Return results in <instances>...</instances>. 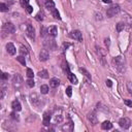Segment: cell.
I'll return each instance as SVG.
<instances>
[{"mask_svg":"<svg viewBox=\"0 0 132 132\" xmlns=\"http://www.w3.org/2000/svg\"><path fill=\"white\" fill-rule=\"evenodd\" d=\"M112 64L114 66V68L119 71V72H124L125 71V58L123 56H117L112 59Z\"/></svg>","mask_w":132,"mask_h":132,"instance_id":"cell-1","label":"cell"},{"mask_svg":"<svg viewBox=\"0 0 132 132\" xmlns=\"http://www.w3.org/2000/svg\"><path fill=\"white\" fill-rule=\"evenodd\" d=\"M11 82H12V87H13V89L18 91V90H20V89L22 88V86H23V77L21 76V74L15 73V74L12 76V80H11Z\"/></svg>","mask_w":132,"mask_h":132,"instance_id":"cell-2","label":"cell"},{"mask_svg":"<svg viewBox=\"0 0 132 132\" xmlns=\"http://www.w3.org/2000/svg\"><path fill=\"white\" fill-rule=\"evenodd\" d=\"M120 10H121V7H120L119 4H112L110 7L107 8V10H106V15H107V18H112V16H114L116 14H118V13L120 12Z\"/></svg>","mask_w":132,"mask_h":132,"instance_id":"cell-3","label":"cell"},{"mask_svg":"<svg viewBox=\"0 0 132 132\" xmlns=\"http://www.w3.org/2000/svg\"><path fill=\"white\" fill-rule=\"evenodd\" d=\"M43 45L44 47L51 50V51H56L57 50V43L54 39V37L50 36V38H45L44 41H43Z\"/></svg>","mask_w":132,"mask_h":132,"instance_id":"cell-4","label":"cell"},{"mask_svg":"<svg viewBox=\"0 0 132 132\" xmlns=\"http://www.w3.org/2000/svg\"><path fill=\"white\" fill-rule=\"evenodd\" d=\"M96 52H97V55H98V57H99V60H100L101 64H102L103 66H105V65H106V63H105L106 52H105L103 48H101V47H98V46H96Z\"/></svg>","mask_w":132,"mask_h":132,"instance_id":"cell-5","label":"cell"},{"mask_svg":"<svg viewBox=\"0 0 132 132\" xmlns=\"http://www.w3.org/2000/svg\"><path fill=\"white\" fill-rule=\"evenodd\" d=\"M119 125H120V127L123 128V129H128V128L131 126V120H130L129 118H126V117L121 118V119L119 120Z\"/></svg>","mask_w":132,"mask_h":132,"instance_id":"cell-6","label":"cell"},{"mask_svg":"<svg viewBox=\"0 0 132 132\" xmlns=\"http://www.w3.org/2000/svg\"><path fill=\"white\" fill-rule=\"evenodd\" d=\"M69 36L72 39L77 40L78 42H81L82 41V35H81V32L79 30H73V31H71L70 34H69Z\"/></svg>","mask_w":132,"mask_h":132,"instance_id":"cell-7","label":"cell"},{"mask_svg":"<svg viewBox=\"0 0 132 132\" xmlns=\"http://www.w3.org/2000/svg\"><path fill=\"white\" fill-rule=\"evenodd\" d=\"M3 30H4V32H6L7 34H13V33L15 32V27H14V25H13L12 23L8 22V23L4 24Z\"/></svg>","mask_w":132,"mask_h":132,"instance_id":"cell-8","label":"cell"},{"mask_svg":"<svg viewBox=\"0 0 132 132\" xmlns=\"http://www.w3.org/2000/svg\"><path fill=\"white\" fill-rule=\"evenodd\" d=\"M87 118H88L89 122H90L92 125H96V124H98V118H97L95 111H91V112H89Z\"/></svg>","mask_w":132,"mask_h":132,"instance_id":"cell-9","label":"cell"},{"mask_svg":"<svg viewBox=\"0 0 132 132\" xmlns=\"http://www.w3.org/2000/svg\"><path fill=\"white\" fill-rule=\"evenodd\" d=\"M26 32H27V35L29 36V38H31L32 40L35 39V30H34L33 26H32L31 24H28V25H27V30H26Z\"/></svg>","mask_w":132,"mask_h":132,"instance_id":"cell-10","label":"cell"},{"mask_svg":"<svg viewBox=\"0 0 132 132\" xmlns=\"http://www.w3.org/2000/svg\"><path fill=\"white\" fill-rule=\"evenodd\" d=\"M48 58H50V54H48L47 50L46 48H42L40 51V53H39V60L44 62V61H47Z\"/></svg>","mask_w":132,"mask_h":132,"instance_id":"cell-11","label":"cell"},{"mask_svg":"<svg viewBox=\"0 0 132 132\" xmlns=\"http://www.w3.org/2000/svg\"><path fill=\"white\" fill-rule=\"evenodd\" d=\"M6 52H7L10 56H14V55H15L16 48H15V46L13 45V43H11V42L6 43Z\"/></svg>","mask_w":132,"mask_h":132,"instance_id":"cell-12","label":"cell"},{"mask_svg":"<svg viewBox=\"0 0 132 132\" xmlns=\"http://www.w3.org/2000/svg\"><path fill=\"white\" fill-rule=\"evenodd\" d=\"M30 99H31V102H32L33 105H35V106H38L39 105L40 98H39V96L36 93H31L30 94Z\"/></svg>","mask_w":132,"mask_h":132,"instance_id":"cell-13","label":"cell"},{"mask_svg":"<svg viewBox=\"0 0 132 132\" xmlns=\"http://www.w3.org/2000/svg\"><path fill=\"white\" fill-rule=\"evenodd\" d=\"M47 33H48L50 36H52V37H56V36L58 35V28H57L55 25L50 26V27L47 28Z\"/></svg>","mask_w":132,"mask_h":132,"instance_id":"cell-14","label":"cell"},{"mask_svg":"<svg viewBox=\"0 0 132 132\" xmlns=\"http://www.w3.org/2000/svg\"><path fill=\"white\" fill-rule=\"evenodd\" d=\"M51 112L50 111H45L43 113V121H42V124L44 126H48L50 125V121H51Z\"/></svg>","mask_w":132,"mask_h":132,"instance_id":"cell-15","label":"cell"},{"mask_svg":"<svg viewBox=\"0 0 132 132\" xmlns=\"http://www.w3.org/2000/svg\"><path fill=\"white\" fill-rule=\"evenodd\" d=\"M60 85V79L57 78V77H53L50 79V87L53 88V89H56L58 88V86Z\"/></svg>","mask_w":132,"mask_h":132,"instance_id":"cell-16","label":"cell"},{"mask_svg":"<svg viewBox=\"0 0 132 132\" xmlns=\"http://www.w3.org/2000/svg\"><path fill=\"white\" fill-rule=\"evenodd\" d=\"M11 107H12V109L15 110V111H20V110L22 109V105H21V103H20L19 100H13V101L11 102Z\"/></svg>","mask_w":132,"mask_h":132,"instance_id":"cell-17","label":"cell"},{"mask_svg":"<svg viewBox=\"0 0 132 132\" xmlns=\"http://www.w3.org/2000/svg\"><path fill=\"white\" fill-rule=\"evenodd\" d=\"M67 77H68V79H69L72 84H74V85H76V84L78 82V80H77L76 76H75L72 72H70V71H68V72H67Z\"/></svg>","mask_w":132,"mask_h":132,"instance_id":"cell-18","label":"cell"},{"mask_svg":"<svg viewBox=\"0 0 132 132\" xmlns=\"http://www.w3.org/2000/svg\"><path fill=\"white\" fill-rule=\"evenodd\" d=\"M44 6H45V8H47L48 10H53V9L55 8V2H54L53 0H45Z\"/></svg>","mask_w":132,"mask_h":132,"instance_id":"cell-19","label":"cell"},{"mask_svg":"<svg viewBox=\"0 0 132 132\" xmlns=\"http://www.w3.org/2000/svg\"><path fill=\"white\" fill-rule=\"evenodd\" d=\"M101 128L103 130H110L112 128V124L109 122V121H104L102 124H101Z\"/></svg>","mask_w":132,"mask_h":132,"instance_id":"cell-20","label":"cell"},{"mask_svg":"<svg viewBox=\"0 0 132 132\" xmlns=\"http://www.w3.org/2000/svg\"><path fill=\"white\" fill-rule=\"evenodd\" d=\"M62 130L63 131H72L73 130V124H72V121L69 119V124H66L62 127Z\"/></svg>","mask_w":132,"mask_h":132,"instance_id":"cell-21","label":"cell"},{"mask_svg":"<svg viewBox=\"0 0 132 132\" xmlns=\"http://www.w3.org/2000/svg\"><path fill=\"white\" fill-rule=\"evenodd\" d=\"M37 74H38V76L41 77V78H48V72H47L46 70H44V69H43V70H40Z\"/></svg>","mask_w":132,"mask_h":132,"instance_id":"cell-22","label":"cell"},{"mask_svg":"<svg viewBox=\"0 0 132 132\" xmlns=\"http://www.w3.org/2000/svg\"><path fill=\"white\" fill-rule=\"evenodd\" d=\"M51 13H52V15H53L55 19H57V20H61V16H60V12L58 11V9L54 8L53 10H51Z\"/></svg>","mask_w":132,"mask_h":132,"instance_id":"cell-23","label":"cell"},{"mask_svg":"<svg viewBox=\"0 0 132 132\" xmlns=\"http://www.w3.org/2000/svg\"><path fill=\"white\" fill-rule=\"evenodd\" d=\"M116 29H117V32H122V31L125 29V24H124V23H122V22L118 23V24H117Z\"/></svg>","mask_w":132,"mask_h":132,"instance_id":"cell-24","label":"cell"},{"mask_svg":"<svg viewBox=\"0 0 132 132\" xmlns=\"http://www.w3.org/2000/svg\"><path fill=\"white\" fill-rule=\"evenodd\" d=\"M48 91H50V89H48V86H46V85H42L41 87H40V92H41V94H47L48 93Z\"/></svg>","mask_w":132,"mask_h":132,"instance_id":"cell-25","label":"cell"},{"mask_svg":"<svg viewBox=\"0 0 132 132\" xmlns=\"http://www.w3.org/2000/svg\"><path fill=\"white\" fill-rule=\"evenodd\" d=\"M26 85L29 87V88H33L34 86H35V81H34V79L33 78H28L27 80H26Z\"/></svg>","mask_w":132,"mask_h":132,"instance_id":"cell-26","label":"cell"},{"mask_svg":"<svg viewBox=\"0 0 132 132\" xmlns=\"http://www.w3.org/2000/svg\"><path fill=\"white\" fill-rule=\"evenodd\" d=\"M16 61H19L23 66H26V59H25V57L24 56H19V57H16Z\"/></svg>","mask_w":132,"mask_h":132,"instance_id":"cell-27","label":"cell"},{"mask_svg":"<svg viewBox=\"0 0 132 132\" xmlns=\"http://www.w3.org/2000/svg\"><path fill=\"white\" fill-rule=\"evenodd\" d=\"M10 118L13 120V121H20V117H19V114L16 113V111L15 110H13V112H11L10 113Z\"/></svg>","mask_w":132,"mask_h":132,"instance_id":"cell-28","label":"cell"},{"mask_svg":"<svg viewBox=\"0 0 132 132\" xmlns=\"http://www.w3.org/2000/svg\"><path fill=\"white\" fill-rule=\"evenodd\" d=\"M36 20L37 21H39V22H42L43 20H44V13L41 11V12H38L37 14H36Z\"/></svg>","mask_w":132,"mask_h":132,"instance_id":"cell-29","label":"cell"},{"mask_svg":"<svg viewBox=\"0 0 132 132\" xmlns=\"http://www.w3.org/2000/svg\"><path fill=\"white\" fill-rule=\"evenodd\" d=\"M20 53H21L22 56L28 55V51H27V48H26L24 45H21V47H20Z\"/></svg>","mask_w":132,"mask_h":132,"instance_id":"cell-30","label":"cell"},{"mask_svg":"<svg viewBox=\"0 0 132 132\" xmlns=\"http://www.w3.org/2000/svg\"><path fill=\"white\" fill-rule=\"evenodd\" d=\"M79 71H80L81 73H84V74H85L89 79H91V74H90V73H89L85 68H81V67H80V68H79Z\"/></svg>","mask_w":132,"mask_h":132,"instance_id":"cell-31","label":"cell"},{"mask_svg":"<svg viewBox=\"0 0 132 132\" xmlns=\"http://www.w3.org/2000/svg\"><path fill=\"white\" fill-rule=\"evenodd\" d=\"M0 10L5 12V11H8V6L5 4V3H1L0 4Z\"/></svg>","mask_w":132,"mask_h":132,"instance_id":"cell-32","label":"cell"},{"mask_svg":"<svg viewBox=\"0 0 132 132\" xmlns=\"http://www.w3.org/2000/svg\"><path fill=\"white\" fill-rule=\"evenodd\" d=\"M27 76L30 77V78H33L34 72H33V70H32L31 68H27Z\"/></svg>","mask_w":132,"mask_h":132,"instance_id":"cell-33","label":"cell"},{"mask_svg":"<svg viewBox=\"0 0 132 132\" xmlns=\"http://www.w3.org/2000/svg\"><path fill=\"white\" fill-rule=\"evenodd\" d=\"M46 34H48V33H47V29H45L44 27H41V29H40V35H41L42 37H44Z\"/></svg>","mask_w":132,"mask_h":132,"instance_id":"cell-34","label":"cell"},{"mask_svg":"<svg viewBox=\"0 0 132 132\" xmlns=\"http://www.w3.org/2000/svg\"><path fill=\"white\" fill-rule=\"evenodd\" d=\"M62 121H63V116L57 114V116L55 117V122H56V123H61Z\"/></svg>","mask_w":132,"mask_h":132,"instance_id":"cell-35","label":"cell"},{"mask_svg":"<svg viewBox=\"0 0 132 132\" xmlns=\"http://www.w3.org/2000/svg\"><path fill=\"white\" fill-rule=\"evenodd\" d=\"M66 94H67L68 97H71V95H72V88L71 87H67L66 88Z\"/></svg>","mask_w":132,"mask_h":132,"instance_id":"cell-36","label":"cell"},{"mask_svg":"<svg viewBox=\"0 0 132 132\" xmlns=\"http://www.w3.org/2000/svg\"><path fill=\"white\" fill-rule=\"evenodd\" d=\"M25 8H26V10H27V12H28V13H32V11H33V7H32L31 5H29V4H28V5H26V6H25Z\"/></svg>","mask_w":132,"mask_h":132,"instance_id":"cell-37","label":"cell"},{"mask_svg":"<svg viewBox=\"0 0 132 132\" xmlns=\"http://www.w3.org/2000/svg\"><path fill=\"white\" fill-rule=\"evenodd\" d=\"M1 78H2V80L8 79V78H9V74H8V73H6V72H3V73H2V76H1Z\"/></svg>","mask_w":132,"mask_h":132,"instance_id":"cell-38","label":"cell"},{"mask_svg":"<svg viewBox=\"0 0 132 132\" xmlns=\"http://www.w3.org/2000/svg\"><path fill=\"white\" fill-rule=\"evenodd\" d=\"M5 92H6V89H5V87H2V88H1V96H0V99H3V98H4Z\"/></svg>","mask_w":132,"mask_h":132,"instance_id":"cell-39","label":"cell"},{"mask_svg":"<svg viewBox=\"0 0 132 132\" xmlns=\"http://www.w3.org/2000/svg\"><path fill=\"white\" fill-rule=\"evenodd\" d=\"M124 103H125L127 106L132 107V101H131V100H129V99H125V100H124Z\"/></svg>","mask_w":132,"mask_h":132,"instance_id":"cell-40","label":"cell"},{"mask_svg":"<svg viewBox=\"0 0 132 132\" xmlns=\"http://www.w3.org/2000/svg\"><path fill=\"white\" fill-rule=\"evenodd\" d=\"M104 43H105V45H106L107 47L110 45V39H109V37H107V38L104 39Z\"/></svg>","mask_w":132,"mask_h":132,"instance_id":"cell-41","label":"cell"},{"mask_svg":"<svg viewBox=\"0 0 132 132\" xmlns=\"http://www.w3.org/2000/svg\"><path fill=\"white\" fill-rule=\"evenodd\" d=\"M105 82H106V86H107V87H109V88L112 86V81H111L110 79H106V81H105Z\"/></svg>","mask_w":132,"mask_h":132,"instance_id":"cell-42","label":"cell"},{"mask_svg":"<svg viewBox=\"0 0 132 132\" xmlns=\"http://www.w3.org/2000/svg\"><path fill=\"white\" fill-rule=\"evenodd\" d=\"M29 1H30V0H21V3H22L24 6H26V5L29 4Z\"/></svg>","mask_w":132,"mask_h":132,"instance_id":"cell-43","label":"cell"},{"mask_svg":"<svg viewBox=\"0 0 132 132\" xmlns=\"http://www.w3.org/2000/svg\"><path fill=\"white\" fill-rule=\"evenodd\" d=\"M69 46H70V44H69V43H66V42H65V43H63V50H64V51H65V50H67Z\"/></svg>","mask_w":132,"mask_h":132,"instance_id":"cell-44","label":"cell"},{"mask_svg":"<svg viewBox=\"0 0 132 132\" xmlns=\"http://www.w3.org/2000/svg\"><path fill=\"white\" fill-rule=\"evenodd\" d=\"M96 16H97V18H96L97 20H102V15H101V13H99V14L97 13V14H96Z\"/></svg>","mask_w":132,"mask_h":132,"instance_id":"cell-45","label":"cell"},{"mask_svg":"<svg viewBox=\"0 0 132 132\" xmlns=\"http://www.w3.org/2000/svg\"><path fill=\"white\" fill-rule=\"evenodd\" d=\"M104 3H111V0H102Z\"/></svg>","mask_w":132,"mask_h":132,"instance_id":"cell-46","label":"cell"},{"mask_svg":"<svg viewBox=\"0 0 132 132\" xmlns=\"http://www.w3.org/2000/svg\"><path fill=\"white\" fill-rule=\"evenodd\" d=\"M131 56H132V54H131Z\"/></svg>","mask_w":132,"mask_h":132,"instance_id":"cell-47","label":"cell"}]
</instances>
